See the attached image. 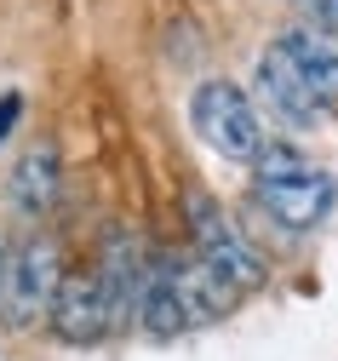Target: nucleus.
I'll return each instance as SVG.
<instances>
[{"mask_svg": "<svg viewBox=\"0 0 338 361\" xmlns=\"http://www.w3.org/2000/svg\"><path fill=\"white\" fill-rule=\"evenodd\" d=\"M46 322H52V333L64 344H75V350H86V344H98L104 333H115V310H109V293L98 281V269H75V276H64Z\"/></svg>", "mask_w": 338, "mask_h": 361, "instance_id": "obj_5", "label": "nucleus"}, {"mask_svg": "<svg viewBox=\"0 0 338 361\" xmlns=\"http://www.w3.org/2000/svg\"><path fill=\"white\" fill-rule=\"evenodd\" d=\"M0 293H6V247H0Z\"/></svg>", "mask_w": 338, "mask_h": 361, "instance_id": "obj_12", "label": "nucleus"}, {"mask_svg": "<svg viewBox=\"0 0 338 361\" xmlns=\"http://www.w3.org/2000/svg\"><path fill=\"white\" fill-rule=\"evenodd\" d=\"M258 98H264V109L281 121V126H298V132H310L327 109H321V98L304 86V75L293 69V58H286L281 47H270L264 58H258Z\"/></svg>", "mask_w": 338, "mask_h": 361, "instance_id": "obj_6", "label": "nucleus"}, {"mask_svg": "<svg viewBox=\"0 0 338 361\" xmlns=\"http://www.w3.org/2000/svg\"><path fill=\"white\" fill-rule=\"evenodd\" d=\"M64 287V258L52 235H29L12 258H6V293H0V310H6L12 327H35L40 315H52V298Z\"/></svg>", "mask_w": 338, "mask_h": 361, "instance_id": "obj_4", "label": "nucleus"}, {"mask_svg": "<svg viewBox=\"0 0 338 361\" xmlns=\"http://www.w3.org/2000/svg\"><path fill=\"white\" fill-rule=\"evenodd\" d=\"M189 230H195V258L212 269V276L241 298L264 281V258L258 247L241 235V224L207 195V190H189Z\"/></svg>", "mask_w": 338, "mask_h": 361, "instance_id": "obj_2", "label": "nucleus"}, {"mask_svg": "<svg viewBox=\"0 0 338 361\" xmlns=\"http://www.w3.org/2000/svg\"><path fill=\"white\" fill-rule=\"evenodd\" d=\"M189 121H195L201 144L218 149L224 161H253L264 155V121L253 109V98L241 92L235 80H201L195 98H189Z\"/></svg>", "mask_w": 338, "mask_h": 361, "instance_id": "obj_3", "label": "nucleus"}, {"mask_svg": "<svg viewBox=\"0 0 338 361\" xmlns=\"http://www.w3.org/2000/svg\"><path fill=\"white\" fill-rule=\"evenodd\" d=\"M275 47L293 58V69L304 75V86L321 98V109H338V40L321 29H286Z\"/></svg>", "mask_w": 338, "mask_h": 361, "instance_id": "obj_7", "label": "nucleus"}, {"mask_svg": "<svg viewBox=\"0 0 338 361\" xmlns=\"http://www.w3.org/2000/svg\"><path fill=\"white\" fill-rule=\"evenodd\" d=\"M310 12H315L327 29H338V0H310Z\"/></svg>", "mask_w": 338, "mask_h": 361, "instance_id": "obj_11", "label": "nucleus"}, {"mask_svg": "<svg viewBox=\"0 0 338 361\" xmlns=\"http://www.w3.org/2000/svg\"><path fill=\"white\" fill-rule=\"evenodd\" d=\"M138 327L150 338H178L189 333V310L178 298V281H172V258L161 252L155 269H150V287H143V304H138Z\"/></svg>", "mask_w": 338, "mask_h": 361, "instance_id": "obj_8", "label": "nucleus"}, {"mask_svg": "<svg viewBox=\"0 0 338 361\" xmlns=\"http://www.w3.org/2000/svg\"><path fill=\"white\" fill-rule=\"evenodd\" d=\"M253 195L281 230H315L332 207V172H321L315 161H304L286 144H270L253 172Z\"/></svg>", "mask_w": 338, "mask_h": 361, "instance_id": "obj_1", "label": "nucleus"}, {"mask_svg": "<svg viewBox=\"0 0 338 361\" xmlns=\"http://www.w3.org/2000/svg\"><path fill=\"white\" fill-rule=\"evenodd\" d=\"M12 201L23 207V212H46L58 201V149L52 144H35L23 161H18V172H12Z\"/></svg>", "mask_w": 338, "mask_h": 361, "instance_id": "obj_9", "label": "nucleus"}, {"mask_svg": "<svg viewBox=\"0 0 338 361\" xmlns=\"http://www.w3.org/2000/svg\"><path fill=\"white\" fill-rule=\"evenodd\" d=\"M18 115H23V98L18 92H0V144H6V132L18 126Z\"/></svg>", "mask_w": 338, "mask_h": 361, "instance_id": "obj_10", "label": "nucleus"}]
</instances>
